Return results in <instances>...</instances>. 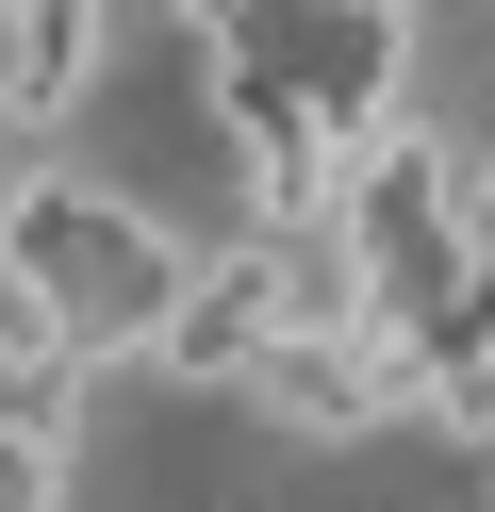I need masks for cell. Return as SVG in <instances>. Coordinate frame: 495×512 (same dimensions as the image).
I'll return each instance as SVG.
<instances>
[{
	"mask_svg": "<svg viewBox=\"0 0 495 512\" xmlns=\"http://www.w3.org/2000/svg\"><path fill=\"white\" fill-rule=\"evenodd\" d=\"M165 298H182V232L116 182H17L0 199V314L66 347V364H149Z\"/></svg>",
	"mask_w": 495,
	"mask_h": 512,
	"instance_id": "cell-1",
	"label": "cell"
},
{
	"mask_svg": "<svg viewBox=\"0 0 495 512\" xmlns=\"http://www.w3.org/2000/svg\"><path fill=\"white\" fill-rule=\"evenodd\" d=\"M0 512H66V430H0Z\"/></svg>",
	"mask_w": 495,
	"mask_h": 512,
	"instance_id": "cell-3",
	"label": "cell"
},
{
	"mask_svg": "<svg viewBox=\"0 0 495 512\" xmlns=\"http://www.w3.org/2000/svg\"><path fill=\"white\" fill-rule=\"evenodd\" d=\"M264 347H281V248H215V265H182V298H165V331H149V364L165 380H248Z\"/></svg>",
	"mask_w": 495,
	"mask_h": 512,
	"instance_id": "cell-2",
	"label": "cell"
},
{
	"mask_svg": "<svg viewBox=\"0 0 495 512\" xmlns=\"http://www.w3.org/2000/svg\"><path fill=\"white\" fill-rule=\"evenodd\" d=\"M363 17H413V0H363Z\"/></svg>",
	"mask_w": 495,
	"mask_h": 512,
	"instance_id": "cell-4",
	"label": "cell"
}]
</instances>
